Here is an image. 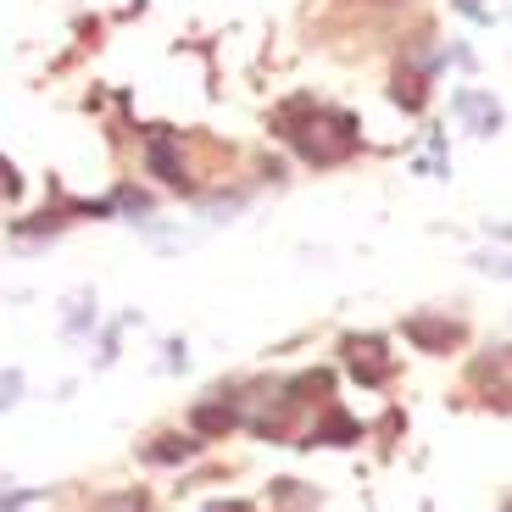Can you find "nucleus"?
I'll return each instance as SVG.
<instances>
[{
    "mask_svg": "<svg viewBox=\"0 0 512 512\" xmlns=\"http://www.w3.org/2000/svg\"><path fill=\"white\" fill-rule=\"evenodd\" d=\"M279 134L284 140H295V151L307 156V162H318V167H329V162H340V156H351L357 151V123H351L346 112H323L318 101H290V106H279Z\"/></svg>",
    "mask_w": 512,
    "mask_h": 512,
    "instance_id": "nucleus-1",
    "label": "nucleus"
},
{
    "mask_svg": "<svg viewBox=\"0 0 512 512\" xmlns=\"http://www.w3.org/2000/svg\"><path fill=\"white\" fill-rule=\"evenodd\" d=\"M451 112H457L462 123L474 128L479 140H496V134H501V123H507V112L496 106V95H485V90H462L457 101H451Z\"/></svg>",
    "mask_w": 512,
    "mask_h": 512,
    "instance_id": "nucleus-2",
    "label": "nucleus"
},
{
    "mask_svg": "<svg viewBox=\"0 0 512 512\" xmlns=\"http://www.w3.org/2000/svg\"><path fill=\"white\" fill-rule=\"evenodd\" d=\"M346 368L357 373L362 384H384L390 373H396V368H390V357H384V346L373 340V334H351V340H346Z\"/></svg>",
    "mask_w": 512,
    "mask_h": 512,
    "instance_id": "nucleus-3",
    "label": "nucleus"
},
{
    "mask_svg": "<svg viewBox=\"0 0 512 512\" xmlns=\"http://www.w3.org/2000/svg\"><path fill=\"white\" fill-rule=\"evenodd\" d=\"M145 167H151L162 184L184 190V162H179V145H173V128H151V134H145Z\"/></svg>",
    "mask_w": 512,
    "mask_h": 512,
    "instance_id": "nucleus-4",
    "label": "nucleus"
},
{
    "mask_svg": "<svg viewBox=\"0 0 512 512\" xmlns=\"http://www.w3.org/2000/svg\"><path fill=\"white\" fill-rule=\"evenodd\" d=\"M407 340L418 351H451L462 340V323H451V318H407Z\"/></svg>",
    "mask_w": 512,
    "mask_h": 512,
    "instance_id": "nucleus-5",
    "label": "nucleus"
},
{
    "mask_svg": "<svg viewBox=\"0 0 512 512\" xmlns=\"http://www.w3.org/2000/svg\"><path fill=\"white\" fill-rule=\"evenodd\" d=\"M234 401H223V396H212V401H201V407L190 412V423H195V435H229L234 429Z\"/></svg>",
    "mask_w": 512,
    "mask_h": 512,
    "instance_id": "nucleus-6",
    "label": "nucleus"
},
{
    "mask_svg": "<svg viewBox=\"0 0 512 512\" xmlns=\"http://www.w3.org/2000/svg\"><path fill=\"white\" fill-rule=\"evenodd\" d=\"M273 507L279 512H318V490L295 485V479H273Z\"/></svg>",
    "mask_w": 512,
    "mask_h": 512,
    "instance_id": "nucleus-7",
    "label": "nucleus"
},
{
    "mask_svg": "<svg viewBox=\"0 0 512 512\" xmlns=\"http://www.w3.org/2000/svg\"><path fill=\"white\" fill-rule=\"evenodd\" d=\"M62 329L73 334H90L95 329V290H78V295H67V318H62Z\"/></svg>",
    "mask_w": 512,
    "mask_h": 512,
    "instance_id": "nucleus-8",
    "label": "nucleus"
},
{
    "mask_svg": "<svg viewBox=\"0 0 512 512\" xmlns=\"http://www.w3.org/2000/svg\"><path fill=\"white\" fill-rule=\"evenodd\" d=\"M145 457H151V462H190L195 457V440L190 435H162V440L145 446Z\"/></svg>",
    "mask_w": 512,
    "mask_h": 512,
    "instance_id": "nucleus-9",
    "label": "nucleus"
},
{
    "mask_svg": "<svg viewBox=\"0 0 512 512\" xmlns=\"http://www.w3.org/2000/svg\"><path fill=\"white\" fill-rule=\"evenodd\" d=\"M357 435H362V429L346 418V412H329V423H323V429H312L307 446H329V440H357Z\"/></svg>",
    "mask_w": 512,
    "mask_h": 512,
    "instance_id": "nucleus-10",
    "label": "nucleus"
},
{
    "mask_svg": "<svg viewBox=\"0 0 512 512\" xmlns=\"http://www.w3.org/2000/svg\"><path fill=\"white\" fill-rule=\"evenodd\" d=\"M151 501H145V490H117V496H101L90 512H145Z\"/></svg>",
    "mask_w": 512,
    "mask_h": 512,
    "instance_id": "nucleus-11",
    "label": "nucleus"
},
{
    "mask_svg": "<svg viewBox=\"0 0 512 512\" xmlns=\"http://www.w3.org/2000/svg\"><path fill=\"white\" fill-rule=\"evenodd\" d=\"M17 401H23V373L6 368V373H0V412H12Z\"/></svg>",
    "mask_w": 512,
    "mask_h": 512,
    "instance_id": "nucleus-12",
    "label": "nucleus"
},
{
    "mask_svg": "<svg viewBox=\"0 0 512 512\" xmlns=\"http://www.w3.org/2000/svg\"><path fill=\"white\" fill-rule=\"evenodd\" d=\"M396 101L407 112H423V78H396Z\"/></svg>",
    "mask_w": 512,
    "mask_h": 512,
    "instance_id": "nucleus-13",
    "label": "nucleus"
},
{
    "mask_svg": "<svg viewBox=\"0 0 512 512\" xmlns=\"http://www.w3.org/2000/svg\"><path fill=\"white\" fill-rule=\"evenodd\" d=\"M451 6H457V12L468 17V23H496V12H490L485 0H451Z\"/></svg>",
    "mask_w": 512,
    "mask_h": 512,
    "instance_id": "nucleus-14",
    "label": "nucleus"
},
{
    "mask_svg": "<svg viewBox=\"0 0 512 512\" xmlns=\"http://www.w3.org/2000/svg\"><path fill=\"white\" fill-rule=\"evenodd\" d=\"M17 190H23V179H17V167L6 162V156H0V201H12Z\"/></svg>",
    "mask_w": 512,
    "mask_h": 512,
    "instance_id": "nucleus-15",
    "label": "nucleus"
},
{
    "mask_svg": "<svg viewBox=\"0 0 512 512\" xmlns=\"http://www.w3.org/2000/svg\"><path fill=\"white\" fill-rule=\"evenodd\" d=\"M28 501H39V490H17V496H0V512H17V507H28Z\"/></svg>",
    "mask_w": 512,
    "mask_h": 512,
    "instance_id": "nucleus-16",
    "label": "nucleus"
},
{
    "mask_svg": "<svg viewBox=\"0 0 512 512\" xmlns=\"http://www.w3.org/2000/svg\"><path fill=\"white\" fill-rule=\"evenodd\" d=\"M167 368H173V373L190 368V351H184V340H173V346H167Z\"/></svg>",
    "mask_w": 512,
    "mask_h": 512,
    "instance_id": "nucleus-17",
    "label": "nucleus"
},
{
    "mask_svg": "<svg viewBox=\"0 0 512 512\" xmlns=\"http://www.w3.org/2000/svg\"><path fill=\"white\" fill-rule=\"evenodd\" d=\"M201 512H251L245 501H212V507H201Z\"/></svg>",
    "mask_w": 512,
    "mask_h": 512,
    "instance_id": "nucleus-18",
    "label": "nucleus"
}]
</instances>
